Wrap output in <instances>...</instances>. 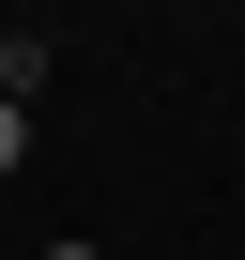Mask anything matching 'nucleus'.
<instances>
[{
  "label": "nucleus",
  "instance_id": "obj_2",
  "mask_svg": "<svg viewBox=\"0 0 245 260\" xmlns=\"http://www.w3.org/2000/svg\"><path fill=\"white\" fill-rule=\"evenodd\" d=\"M46 260H107V245H46Z\"/></svg>",
  "mask_w": 245,
  "mask_h": 260
},
{
  "label": "nucleus",
  "instance_id": "obj_1",
  "mask_svg": "<svg viewBox=\"0 0 245 260\" xmlns=\"http://www.w3.org/2000/svg\"><path fill=\"white\" fill-rule=\"evenodd\" d=\"M16 153H31V122H16V107H0V169H16Z\"/></svg>",
  "mask_w": 245,
  "mask_h": 260
}]
</instances>
